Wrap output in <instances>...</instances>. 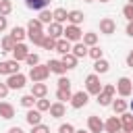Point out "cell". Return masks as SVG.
I'll use <instances>...</instances> for the list:
<instances>
[{
    "mask_svg": "<svg viewBox=\"0 0 133 133\" xmlns=\"http://www.w3.org/2000/svg\"><path fill=\"white\" fill-rule=\"evenodd\" d=\"M114 94H116V87H114L112 83L102 85V91L98 94V104H100V106H110L112 100H114Z\"/></svg>",
    "mask_w": 133,
    "mask_h": 133,
    "instance_id": "cell-1",
    "label": "cell"
},
{
    "mask_svg": "<svg viewBox=\"0 0 133 133\" xmlns=\"http://www.w3.org/2000/svg\"><path fill=\"white\" fill-rule=\"evenodd\" d=\"M48 77H50V69H48V64H35V66L29 69V79H31L33 83H37V81H46Z\"/></svg>",
    "mask_w": 133,
    "mask_h": 133,
    "instance_id": "cell-2",
    "label": "cell"
},
{
    "mask_svg": "<svg viewBox=\"0 0 133 133\" xmlns=\"http://www.w3.org/2000/svg\"><path fill=\"white\" fill-rule=\"evenodd\" d=\"M85 91L89 96H98L102 91V83H100V75L98 73H91L85 77Z\"/></svg>",
    "mask_w": 133,
    "mask_h": 133,
    "instance_id": "cell-3",
    "label": "cell"
},
{
    "mask_svg": "<svg viewBox=\"0 0 133 133\" xmlns=\"http://www.w3.org/2000/svg\"><path fill=\"white\" fill-rule=\"evenodd\" d=\"M114 87H116V91H118L121 98H129V96L133 94V81H131L129 77H121Z\"/></svg>",
    "mask_w": 133,
    "mask_h": 133,
    "instance_id": "cell-4",
    "label": "cell"
},
{
    "mask_svg": "<svg viewBox=\"0 0 133 133\" xmlns=\"http://www.w3.org/2000/svg\"><path fill=\"white\" fill-rule=\"evenodd\" d=\"M62 37L64 39H69V42H81V37H83V31H81V27L79 25H66L64 27V31H62Z\"/></svg>",
    "mask_w": 133,
    "mask_h": 133,
    "instance_id": "cell-5",
    "label": "cell"
},
{
    "mask_svg": "<svg viewBox=\"0 0 133 133\" xmlns=\"http://www.w3.org/2000/svg\"><path fill=\"white\" fill-rule=\"evenodd\" d=\"M25 83H27V77H25L23 73H12V75H8V79H6L8 89H23Z\"/></svg>",
    "mask_w": 133,
    "mask_h": 133,
    "instance_id": "cell-6",
    "label": "cell"
},
{
    "mask_svg": "<svg viewBox=\"0 0 133 133\" xmlns=\"http://www.w3.org/2000/svg\"><path fill=\"white\" fill-rule=\"evenodd\" d=\"M87 102H89V94H87V91H83V89L71 96V106H73L75 110H79V108H83V106H85Z\"/></svg>",
    "mask_w": 133,
    "mask_h": 133,
    "instance_id": "cell-7",
    "label": "cell"
},
{
    "mask_svg": "<svg viewBox=\"0 0 133 133\" xmlns=\"http://www.w3.org/2000/svg\"><path fill=\"white\" fill-rule=\"evenodd\" d=\"M12 73H19V62L12 58V60H2L0 62V75H12Z\"/></svg>",
    "mask_w": 133,
    "mask_h": 133,
    "instance_id": "cell-8",
    "label": "cell"
},
{
    "mask_svg": "<svg viewBox=\"0 0 133 133\" xmlns=\"http://www.w3.org/2000/svg\"><path fill=\"white\" fill-rule=\"evenodd\" d=\"M27 54H29V48H27L23 42H17L15 48H12V58H15L17 62H21V60L27 58Z\"/></svg>",
    "mask_w": 133,
    "mask_h": 133,
    "instance_id": "cell-9",
    "label": "cell"
},
{
    "mask_svg": "<svg viewBox=\"0 0 133 133\" xmlns=\"http://www.w3.org/2000/svg\"><path fill=\"white\" fill-rule=\"evenodd\" d=\"M116 31V23L110 19V17H104L102 21H100V33H104V35H112Z\"/></svg>",
    "mask_w": 133,
    "mask_h": 133,
    "instance_id": "cell-10",
    "label": "cell"
},
{
    "mask_svg": "<svg viewBox=\"0 0 133 133\" xmlns=\"http://www.w3.org/2000/svg\"><path fill=\"white\" fill-rule=\"evenodd\" d=\"M87 129H89V133H102V131H104V123H102V118L96 116V114H91V116L87 118Z\"/></svg>",
    "mask_w": 133,
    "mask_h": 133,
    "instance_id": "cell-11",
    "label": "cell"
},
{
    "mask_svg": "<svg viewBox=\"0 0 133 133\" xmlns=\"http://www.w3.org/2000/svg\"><path fill=\"white\" fill-rule=\"evenodd\" d=\"M121 131L133 133V112H123L121 114Z\"/></svg>",
    "mask_w": 133,
    "mask_h": 133,
    "instance_id": "cell-12",
    "label": "cell"
},
{
    "mask_svg": "<svg viewBox=\"0 0 133 133\" xmlns=\"http://www.w3.org/2000/svg\"><path fill=\"white\" fill-rule=\"evenodd\" d=\"M62 31H64L62 23H56V21H52V23L48 25V33H46V35H50V37L58 39V37H62Z\"/></svg>",
    "mask_w": 133,
    "mask_h": 133,
    "instance_id": "cell-13",
    "label": "cell"
},
{
    "mask_svg": "<svg viewBox=\"0 0 133 133\" xmlns=\"http://www.w3.org/2000/svg\"><path fill=\"white\" fill-rule=\"evenodd\" d=\"M48 112H50V116H52V118H60V116H64L66 108H64V104H62V102H54V104H50Z\"/></svg>",
    "mask_w": 133,
    "mask_h": 133,
    "instance_id": "cell-14",
    "label": "cell"
},
{
    "mask_svg": "<svg viewBox=\"0 0 133 133\" xmlns=\"http://www.w3.org/2000/svg\"><path fill=\"white\" fill-rule=\"evenodd\" d=\"M25 121L33 127V125H39L42 123V112L37 110V108H29L27 110V114H25Z\"/></svg>",
    "mask_w": 133,
    "mask_h": 133,
    "instance_id": "cell-15",
    "label": "cell"
},
{
    "mask_svg": "<svg viewBox=\"0 0 133 133\" xmlns=\"http://www.w3.org/2000/svg\"><path fill=\"white\" fill-rule=\"evenodd\" d=\"M104 131H108V133H116V131H121V118L114 114V116H110L106 123H104Z\"/></svg>",
    "mask_w": 133,
    "mask_h": 133,
    "instance_id": "cell-16",
    "label": "cell"
},
{
    "mask_svg": "<svg viewBox=\"0 0 133 133\" xmlns=\"http://www.w3.org/2000/svg\"><path fill=\"white\" fill-rule=\"evenodd\" d=\"M46 94H48V85L44 81L33 83V87H31V96L33 98H46Z\"/></svg>",
    "mask_w": 133,
    "mask_h": 133,
    "instance_id": "cell-17",
    "label": "cell"
},
{
    "mask_svg": "<svg viewBox=\"0 0 133 133\" xmlns=\"http://www.w3.org/2000/svg\"><path fill=\"white\" fill-rule=\"evenodd\" d=\"M77 60H79V58H77L73 52L62 54V58H60V62H62V66H64L66 71H69V69H75V66H77Z\"/></svg>",
    "mask_w": 133,
    "mask_h": 133,
    "instance_id": "cell-18",
    "label": "cell"
},
{
    "mask_svg": "<svg viewBox=\"0 0 133 133\" xmlns=\"http://www.w3.org/2000/svg\"><path fill=\"white\" fill-rule=\"evenodd\" d=\"M0 116L6 118V121H10L15 116V106L8 104V102H0Z\"/></svg>",
    "mask_w": 133,
    "mask_h": 133,
    "instance_id": "cell-19",
    "label": "cell"
},
{
    "mask_svg": "<svg viewBox=\"0 0 133 133\" xmlns=\"http://www.w3.org/2000/svg\"><path fill=\"white\" fill-rule=\"evenodd\" d=\"M83 19H85V15L81 12V10H69V17H66V21L71 23V25H81L83 23Z\"/></svg>",
    "mask_w": 133,
    "mask_h": 133,
    "instance_id": "cell-20",
    "label": "cell"
},
{
    "mask_svg": "<svg viewBox=\"0 0 133 133\" xmlns=\"http://www.w3.org/2000/svg\"><path fill=\"white\" fill-rule=\"evenodd\" d=\"M71 48H73V46H71L69 39H64V37H58V39H56V48H54L56 52H60V54H69Z\"/></svg>",
    "mask_w": 133,
    "mask_h": 133,
    "instance_id": "cell-21",
    "label": "cell"
},
{
    "mask_svg": "<svg viewBox=\"0 0 133 133\" xmlns=\"http://www.w3.org/2000/svg\"><path fill=\"white\" fill-rule=\"evenodd\" d=\"M50 4V0H25V6L31 10H44Z\"/></svg>",
    "mask_w": 133,
    "mask_h": 133,
    "instance_id": "cell-22",
    "label": "cell"
},
{
    "mask_svg": "<svg viewBox=\"0 0 133 133\" xmlns=\"http://www.w3.org/2000/svg\"><path fill=\"white\" fill-rule=\"evenodd\" d=\"M71 52H73L77 58H85V56H87V46H85L83 42H75V46L71 48Z\"/></svg>",
    "mask_w": 133,
    "mask_h": 133,
    "instance_id": "cell-23",
    "label": "cell"
},
{
    "mask_svg": "<svg viewBox=\"0 0 133 133\" xmlns=\"http://www.w3.org/2000/svg\"><path fill=\"white\" fill-rule=\"evenodd\" d=\"M10 37H12L15 42H23V39L27 37V29H25V27H12V29H10Z\"/></svg>",
    "mask_w": 133,
    "mask_h": 133,
    "instance_id": "cell-24",
    "label": "cell"
},
{
    "mask_svg": "<svg viewBox=\"0 0 133 133\" xmlns=\"http://www.w3.org/2000/svg\"><path fill=\"white\" fill-rule=\"evenodd\" d=\"M48 69H50V73H56L58 77L66 73V69L62 66V62H60V60H50V62H48Z\"/></svg>",
    "mask_w": 133,
    "mask_h": 133,
    "instance_id": "cell-25",
    "label": "cell"
},
{
    "mask_svg": "<svg viewBox=\"0 0 133 133\" xmlns=\"http://www.w3.org/2000/svg\"><path fill=\"white\" fill-rule=\"evenodd\" d=\"M108 69H110V64H108V60H104V58H98V60L94 62V71H96L98 75L108 73Z\"/></svg>",
    "mask_w": 133,
    "mask_h": 133,
    "instance_id": "cell-26",
    "label": "cell"
},
{
    "mask_svg": "<svg viewBox=\"0 0 133 133\" xmlns=\"http://www.w3.org/2000/svg\"><path fill=\"white\" fill-rule=\"evenodd\" d=\"M66 17H69V10H66V8H54V10H52V19H54L56 23H64Z\"/></svg>",
    "mask_w": 133,
    "mask_h": 133,
    "instance_id": "cell-27",
    "label": "cell"
},
{
    "mask_svg": "<svg viewBox=\"0 0 133 133\" xmlns=\"http://www.w3.org/2000/svg\"><path fill=\"white\" fill-rule=\"evenodd\" d=\"M127 108H129V104L121 98V100H112V110H114V114H123V112H127Z\"/></svg>",
    "mask_w": 133,
    "mask_h": 133,
    "instance_id": "cell-28",
    "label": "cell"
},
{
    "mask_svg": "<svg viewBox=\"0 0 133 133\" xmlns=\"http://www.w3.org/2000/svg\"><path fill=\"white\" fill-rule=\"evenodd\" d=\"M27 37L33 42V44H37V46H42V42H44V37H46V33L44 31H27Z\"/></svg>",
    "mask_w": 133,
    "mask_h": 133,
    "instance_id": "cell-29",
    "label": "cell"
},
{
    "mask_svg": "<svg viewBox=\"0 0 133 133\" xmlns=\"http://www.w3.org/2000/svg\"><path fill=\"white\" fill-rule=\"evenodd\" d=\"M15 44H17V42H15L10 35H4V37H2V42H0V46H2V52H12Z\"/></svg>",
    "mask_w": 133,
    "mask_h": 133,
    "instance_id": "cell-30",
    "label": "cell"
},
{
    "mask_svg": "<svg viewBox=\"0 0 133 133\" xmlns=\"http://www.w3.org/2000/svg\"><path fill=\"white\" fill-rule=\"evenodd\" d=\"M83 44L85 46H96L98 44V33H94V31H87V33H83Z\"/></svg>",
    "mask_w": 133,
    "mask_h": 133,
    "instance_id": "cell-31",
    "label": "cell"
},
{
    "mask_svg": "<svg viewBox=\"0 0 133 133\" xmlns=\"http://www.w3.org/2000/svg\"><path fill=\"white\" fill-rule=\"evenodd\" d=\"M10 12H12V2L10 0H0V15L8 17Z\"/></svg>",
    "mask_w": 133,
    "mask_h": 133,
    "instance_id": "cell-32",
    "label": "cell"
},
{
    "mask_svg": "<svg viewBox=\"0 0 133 133\" xmlns=\"http://www.w3.org/2000/svg\"><path fill=\"white\" fill-rule=\"evenodd\" d=\"M27 31H44V23L39 19H31L27 23Z\"/></svg>",
    "mask_w": 133,
    "mask_h": 133,
    "instance_id": "cell-33",
    "label": "cell"
},
{
    "mask_svg": "<svg viewBox=\"0 0 133 133\" xmlns=\"http://www.w3.org/2000/svg\"><path fill=\"white\" fill-rule=\"evenodd\" d=\"M102 54H104V52H102V48H100L98 44H96V46H89V48H87V56H91L94 60L102 58Z\"/></svg>",
    "mask_w": 133,
    "mask_h": 133,
    "instance_id": "cell-34",
    "label": "cell"
},
{
    "mask_svg": "<svg viewBox=\"0 0 133 133\" xmlns=\"http://www.w3.org/2000/svg\"><path fill=\"white\" fill-rule=\"evenodd\" d=\"M35 100H37V98H33L31 94H27V96H23V98H21V106L29 110V108H33V106H35Z\"/></svg>",
    "mask_w": 133,
    "mask_h": 133,
    "instance_id": "cell-35",
    "label": "cell"
},
{
    "mask_svg": "<svg viewBox=\"0 0 133 133\" xmlns=\"http://www.w3.org/2000/svg\"><path fill=\"white\" fill-rule=\"evenodd\" d=\"M71 89H56V98H58V102H66V100H71Z\"/></svg>",
    "mask_w": 133,
    "mask_h": 133,
    "instance_id": "cell-36",
    "label": "cell"
},
{
    "mask_svg": "<svg viewBox=\"0 0 133 133\" xmlns=\"http://www.w3.org/2000/svg\"><path fill=\"white\" fill-rule=\"evenodd\" d=\"M35 108H37L39 112H46V110L50 108V100H46V98H37V100H35Z\"/></svg>",
    "mask_w": 133,
    "mask_h": 133,
    "instance_id": "cell-37",
    "label": "cell"
},
{
    "mask_svg": "<svg viewBox=\"0 0 133 133\" xmlns=\"http://www.w3.org/2000/svg\"><path fill=\"white\" fill-rule=\"evenodd\" d=\"M37 19H39V21H42L44 25H50V23L54 21V19H52V12H50V10H46V8H44V10L39 12V17H37Z\"/></svg>",
    "mask_w": 133,
    "mask_h": 133,
    "instance_id": "cell-38",
    "label": "cell"
},
{
    "mask_svg": "<svg viewBox=\"0 0 133 133\" xmlns=\"http://www.w3.org/2000/svg\"><path fill=\"white\" fill-rule=\"evenodd\" d=\"M42 48H44V50H54V48H56V39L50 37V35H46L44 42H42Z\"/></svg>",
    "mask_w": 133,
    "mask_h": 133,
    "instance_id": "cell-39",
    "label": "cell"
},
{
    "mask_svg": "<svg viewBox=\"0 0 133 133\" xmlns=\"http://www.w3.org/2000/svg\"><path fill=\"white\" fill-rule=\"evenodd\" d=\"M25 62H27L29 66H35V64H39V56H37L35 52H29L27 58H25Z\"/></svg>",
    "mask_w": 133,
    "mask_h": 133,
    "instance_id": "cell-40",
    "label": "cell"
},
{
    "mask_svg": "<svg viewBox=\"0 0 133 133\" xmlns=\"http://www.w3.org/2000/svg\"><path fill=\"white\" fill-rule=\"evenodd\" d=\"M58 87H60V89H71V79L64 77V75H60V77H58Z\"/></svg>",
    "mask_w": 133,
    "mask_h": 133,
    "instance_id": "cell-41",
    "label": "cell"
},
{
    "mask_svg": "<svg viewBox=\"0 0 133 133\" xmlns=\"http://www.w3.org/2000/svg\"><path fill=\"white\" fill-rule=\"evenodd\" d=\"M123 15L127 21H133V4H125L123 6Z\"/></svg>",
    "mask_w": 133,
    "mask_h": 133,
    "instance_id": "cell-42",
    "label": "cell"
},
{
    "mask_svg": "<svg viewBox=\"0 0 133 133\" xmlns=\"http://www.w3.org/2000/svg\"><path fill=\"white\" fill-rule=\"evenodd\" d=\"M31 133H50V127L39 123V125H33V127H31Z\"/></svg>",
    "mask_w": 133,
    "mask_h": 133,
    "instance_id": "cell-43",
    "label": "cell"
},
{
    "mask_svg": "<svg viewBox=\"0 0 133 133\" xmlns=\"http://www.w3.org/2000/svg\"><path fill=\"white\" fill-rule=\"evenodd\" d=\"M58 133H75V127H73L71 123H62V125L58 127Z\"/></svg>",
    "mask_w": 133,
    "mask_h": 133,
    "instance_id": "cell-44",
    "label": "cell"
},
{
    "mask_svg": "<svg viewBox=\"0 0 133 133\" xmlns=\"http://www.w3.org/2000/svg\"><path fill=\"white\" fill-rule=\"evenodd\" d=\"M8 91H10V89H8L6 81H4V83H0V98H6V96H8Z\"/></svg>",
    "mask_w": 133,
    "mask_h": 133,
    "instance_id": "cell-45",
    "label": "cell"
},
{
    "mask_svg": "<svg viewBox=\"0 0 133 133\" xmlns=\"http://www.w3.org/2000/svg\"><path fill=\"white\" fill-rule=\"evenodd\" d=\"M6 27H8V19H6V17H2V15H0V33H2V31H4V29H6Z\"/></svg>",
    "mask_w": 133,
    "mask_h": 133,
    "instance_id": "cell-46",
    "label": "cell"
},
{
    "mask_svg": "<svg viewBox=\"0 0 133 133\" xmlns=\"http://www.w3.org/2000/svg\"><path fill=\"white\" fill-rule=\"evenodd\" d=\"M127 66H131V69H133V50L127 54Z\"/></svg>",
    "mask_w": 133,
    "mask_h": 133,
    "instance_id": "cell-47",
    "label": "cell"
},
{
    "mask_svg": "<svg viewBox=\"0 0 133 133\" xmlns=\"http://www.w3.org/2000/svg\"><path fill=\"white\" fill-rule=\"evenodd\" d=\"M127 35L133 37V21H129V25H127Z\"/></svg>",
    "mask_w": 133,
    "mask_h": 133,
    "instance_id": "cell-48",
    "label": "cell"
},
{
    "mask_svg": "<svg viewBox=\"0 0 133 133\" xmlns=\"http://www.w3.org/2000/svg\"><path fill=\"white\" fill-rule=\"evenodd\" d=\"M8 133H25V131H23L21 127H10V129H8Z\"/></svg>",
    "mask_w": 133,
    "mask_h": 133,
    "instance_id": "cell-49",
    "label": "cell"
},
{
    "mask_svg": "<svg viewBox=\"0 0 133 133\" xmlns=\"http://www.w3.org/2000/svg\"><path fill=\"white\" fill-rule=\"evenodd\" d=\"M129 110H131V112H133V100H131V102H129Z\"/></svg>",
    "mask_w": 133,
    "mask_h": 133,
    "instance_id": "cell-50",
    "label": "cell"
},
{
    "mask_svg": "<svg viewBox=\"0 0 133 133\" xmlns=\"http://www.w3.org/2000/svg\"><path fill=\"white\" fill-rule=\"evenodd\" d=\"M75 133H87V131H83V129H79V131H77V129H75Z\"/></svg>",
    "mask_w": 133,
    "mask_h": 133,
    "instance_id": "cell-51",
    "label": "cell"
},
{
    "mask_svg": "<svg viewBox=\"0 0 133 133\" xmlns=\"http://www.w3.org/2000/svg\"><path fill=\"white\" fill-rule=\"evenodd\" d=\"M85 2H94V0H85Z\"/></svg>",
    "mask_w": 133,
    "mask_h": 133,
    "instance_id": "cell-52",
    "label": "cell"
},
{
    "mask_svg": "<svg viewBox=\"0 0 133 133\" xmlns=\"http://www.w3.org/2000/svg\"><path fill=\"white\" fill-rule=\"evenodd\" d=\"M116 133H125V131H116Z\"/></svg>",
    "mask_w": 133,
    "mask_h": 133,
    "instance_id": "cell-53",
    "label": "cell"
},
{
    "mask_svg": "<svg viewBox=\"0 0 133 133\" xmlns=\"http://www.w3.org/2000/svg\"><path fill=\"white\" fill-rule=\"evenodd\" d=\"M100 2H108V0H100Z\"/></svg>",
    "mask_w": 133,
    "mask_h": 133,
    "instance_id": "cell-54",
    "label": "cell"
},
{
    "mask_svg": "<svg viewBox=\"0 0 133 133\" xmlns=\"http://www.w3.org/2000/svg\"><path fill=\"white\" fill-rule=\"evenodd\" d=\"M129 4H133V0H129Z\"/></svg>",
    "mask_w": 133,
    "mask_h": 133,
    "instance_id": "cell-55",
    "label": "cell"
}]
</instances>
